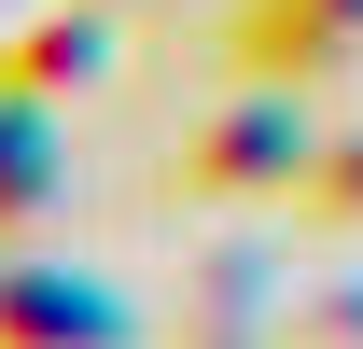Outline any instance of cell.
<instances>
[{"label":"cell","instance_id":"obj_1","mask_svg":"<svg viewBox=\"0 0 363 349\" xmlns=\"http://www.w3.org/2000/svg\"><path fill=\"white\" fill-rule=\"evenodd\" d=\"M56 196V154H28V126H0V223H28Z\"/></svg>","mask_w":363,"mask_h":349},{"label":"cell","instance_id":"obj_2","mask_svg":"<svg viewBox=\"0 0 363 349\" xmlns=\"http://www.w3.org/2000/svg\"><path fill=\"white\" fill-rule=\"evenodd\" d=\"M321 196H335V210H363V168H350V182H321Z\"/></svg>","mask_w":363,"mask_h":349}]
</instances>
